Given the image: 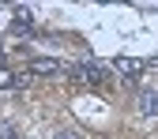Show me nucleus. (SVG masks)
Instances as JSON below:
<instances>
[{
    "mask_svg": "<svg viewBox=\"0 0 158 139\" xmlns=\"http://www.w3.org/2000/svg\"><path fill=\"white\" fill-rule=\"evenodd\" d=\"M68 75H72V83H83V87H106V72L98 64H72Z\"/></svg>",
    "mask_w": 158,
    "mask_h": 139,
    "instance_id": "f257e3e1",
    "label": "nucleus"
},
{
    "mask_svg": "<svg viewBox=\"0 0 158 139\" xmlns=\"http://www.w3.org/2000/svg\"><path fill=\"white\" fill-rule=\"evenodd\" d=\"M30 72H34V75H56V72H60V60H53V56H38V60L30 64Z\"/></svg>",
    "mask_w": 158,
    "mask_h": 139,
    "instance_id": "f03ea898",
    "label": "nucleus"
},
{
    "mask_svg": "<svg viewBox=\"0 0 158 139\" xmlns=\"http://www.w3.org/2000/svg\"><path fill=\"white\" fill-rule=\"evenodd\" d=\"M139 113L143 117H158V94L154 90H139Z\"/></svg>",
    "mask_w": 158,
    "mask_h": 139,
    "instance_id": "7ed1b4c3",
    "label": "nucleus"
},
{
    "mask_svg": "<svg viewBox=\"0 0 158 139\" xmlns=\"http://www.w3.org/2000/svg\"><path fill=\"white\" fill-rule=\"evenodd\" d=\"M113 68L117 72H121V75H139V60H132V56H117V60H113Z\"/></svg>",
    "mask_w": 158,
    "mask_h": 139,
    "instance_id": "20e7f679",
    "label": "nucleus"
},
{
    "mask_svg": "<svg viewBox=\"0 0 158 139\" xmlns=\"http://www.w3.org/2000/svg\"><path fill=\"white\" fill-rule=\"evenodd\" d=\"M19 83H23V79H15L11 72H4V68H0V87H19Z\"/></svg>",
    "mask_w": 158,
    "mask_h": 139,
    "instance_id": "39448f33",
    "label": "nucleus"
},
{
    "mask_svg": "<svg viewBox=\"0 0 158 139\" xmlns=\"http://www.w3.org/2000/svg\"><path fill=\"white\" fill-rule=\"evenodd\" d=\"M0 139H19V132H15V124H0Z\"/></svg>",
    "mask_w": 158,
    "mask_h": 139,
    "instance_id": "423d86ee",
    "label": "nucleus"
},
{
    "mask_svg": "<svg viewBox=\"0 0 158 139\" xmlns=\"http://www.w3.org/2000/svg\"><path fill=\"white\" fill-rule=\"evenodd\" d=\"M56 139H79L75 132H60V135H56Z\"/></svg>",
    "mask_w": 158,
    "mask_h": 139,
    "instance_id": "0eeeda50",
    "label": "nucleus"
},
{
    "mask_svg": "<svg viewBox=\"0 0 158 139\" xmlns=\"http://www.w3.org/2000/svg\"><path fill=\"white\" fill-rule=\"evenodd\" d=\"M151 64H158V56H151Z\"/></svg>",
    "mask_w": 158,
    "mask_h": 139,
    "instance_id": "6e6552de",
    "label": "nucleus"
},
{
    "mask_svg": "<svg viewBox=\"0 0 158 139\" xmlns=\"http://www.w3.org/2000/svg\"><path fill=\"white\" fill-rule=\"evenodd\" d=\"M0 60H4V49H0Z\"/></svg>",
    "mask_w": 158,
    "mask_h": 139,
    "instance_id": "1a4fd4ad",
    "label": "nucleus"
}]
</instances>
